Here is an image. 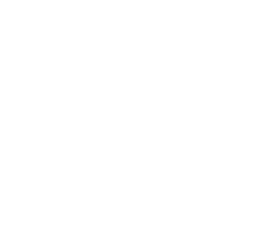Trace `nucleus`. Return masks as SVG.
<instances>
[]
</instances>
